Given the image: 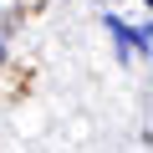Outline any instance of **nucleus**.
Wrapping results in <instances>:
<instances>
[{
	"label": "nucleus",
	"instance_id": "obj_1",
	"mask_svg": "<svg viewBox=\"0 0 153 153\" xmlns=\"http://www.w3.org/2000/svg\"><path fill=\"white\" fill-rule=\"evenodd\" d=\"M148 5H153V0H148Z\"/></svg>",
	"mask_w": 153,
	"mask_h": 153
}]
</instances>
